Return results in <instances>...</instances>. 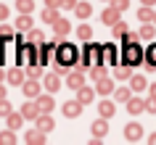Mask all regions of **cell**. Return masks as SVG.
<instances>
[{
  "instance_id": "4dcf8cb0",
  "label": "cell",
  "mask_w": 156,
  "mask_h": 145,
  "mask_svg": "<svg viewBox=\"0 0 156 145\" xmlns=\"http://www.w3.org/2000/svg\"><path fill=\"white\" fill-rule=\"evenodd\" d=\"M16 8H19V13H32L34 3H32V0H16Z\"/></svg>"
},
{
  "instance_id": "ee69618b",
  "label": "cell",
  "mask_w": 156,
  "mask_h": 145,
  "mask_svg": "<svg viewBox=\"0 0 156 145\" xmlns=\"http://www.w3.org/2000/svg\"><path fill=\"white\" fill-rule=\"evenodd\" d=\"M74 5H77V0H61V5H58V8H64V11H72Z\"/></svg>"
},
{
  "instance_id": "7a4b0ae2",
  "label": "cell",
  "mask_w": 156,
  "mask_h": 145,
  "mask_svg": "<svg viewBox=\"0 0 156 145\" xmlns=\"http://www.w3.org/2000/svg\"><path fill=\"white\" fill-rule=\"evenodd\" d=\"M77 58H80V50L74 48L72 42H58V45H56V53H53V61H58V64H64L66 69H72V66L77 64Z\"/></svg>"
},
{
  "instance_id": "9a60e30c",
  "label": "cell",
  "mask_w": 156,
  "mask_h": 145,
  "mask_svg": "<svg viewBox=\"0 0 156 145\" xmlns=\"http://www.w3.org/2000/svg\"><path fill=\"white\" fill-rule=\"evenodd\" d=\"M119 19H122V11H116L114 5H111V8H106V11H103V13H101V21H103V24H106V26L116 24Z\"/></svg>"
},
{
  "instance_id": "277c9868",
  "label": "cell",
  "mask_w": 156,
  "mask_h": 145,
  "mask_svg": "<svg viewBox=\"0 0 156 145\" xmlns=\"http://www.w3.org/2000/svg\"><path fill=\"white\" fill-rule=\"evenodd\" d=\"M116 61H119V50H116L114 42H106V45H101V64L116 66Z\"/></svg>"
},
{
  "instance_id": "d6a6232c",
  "label": "cell",
  "mask_w": 156,
  "mask_h": 145,
  "mask_svg": "<svg viewBox=\"0 0 156 145\" xmlns=\"http://www.w3.org/2000/svg\"><path fill=\"white\" fill-rule=\"evenodd\" d=\"M138 19L143 21V24H148V21L154 19V11H151V5H143V8L138 11Z\"/></svg>"
},
{
  "instance_id": "b9f144b4",
  "label": "cell",
  "mask_w": 156,
  "mask_h": 145,
  "mask_svg": "<svg viewBox=\"0 0 156 145\" xmlns=\"http://www.w3.org/2000/svg\"><path fill=\"white\" fill-rule=\"evenodd\" d=\"M108 3H114L116 11H127L130 8V0H108Z\"/></svg>"
},
{
  "instance_id": "f35d334b",
  "label": "cell",
  "mask_w": 156,
  "mask_h": 145,
  "mask_svg": "<svg viewBox=\"0 0 156 145\" xmlns=\"http://www.w3.org/2000/svg\"><path fill=\"white\" fill-rule=\"evenodd\" d=\"M111 92H114L116 100H127V98L132 95V90H130V87H119V90H111Z\"/></svg>"
},
{
  "instance_id": "4316f807",
  "label": "cell",
  "mask_w": 156,
  "mask_h": 145,
  "mask_svg": "<svg viewBox=\"0 0 156 145\" xmlns=\"http://www.w3.org/2000/svg\"><path fill=\"white\" fill-rule=\"evenodd\" d=\"M72 11L77 13V19H87V16L93 13V8H90V5H87V3H80V0H77V5H74Z\"/></svg>"
},
{
  "instance_id": "44dd1931",
  "label": "cell",
  "mask_w": 156,
  "mask_h": 145,
  "mask_svg": "<svg viewBox=\"0 0 156 145\" xmlns=\"http://www.w3.org/2000/svg\"><path fill=\"white\" fill-rule=\"evenodd\" d=\"M146 87H148V79H146V77H140V74L132 77V74H130V90H132V92H143Z\"/></svg>"
},
{
  "instance_id": "3957f363",
  "label": "cell",
  "mask_w": 156,
  "mask_h": 145,
  "mask_svg": "<svg viewBox=\"0 0 156 145\" xmlns=\"http://www.w3.org/2000/svg\"><path fill=\"white\" fill-rule=\"evenodd\" d=\"M122 61L127 66H138V64H143V48H140L138 42H124V53H122Z\"/></svg>"
},
{
  "instance_id": "bcb514c9",
  "label": "cell",
  "mask_w": 156,
  "mask_h": 145,
  "mask_svg": "<svg viewBox=\"0 0 156 145\" xmlns=\"http://www.w3.org/2000/svg\"><path fill=\"white\" fill-rule=\"evenodd\" d=\"M5 19H8V5L0 3V21H5Z\"/></svg>"
},
{
  "instance_id": "7402d4cb",
  "label": "cell",
  "mask_w": 156,
  "mask_h": 145,
  "mask_svg": "<svg viewBox=\"0 0 156 145\" xmlns=\"http://www.w3.org/2000/svg\"><path fill=\"white\" fill-rule=\"evenodd\" d=\"M77 92V100L82 105H87V103H93V87H87V85H82L80 90H74Z\"/></svg>"
},
{
  "instance_id": "7bdbcfd3",
  "label": "cell",
  "mask_w": 156,
  "mask_h": 145,
  "mask_svg": "<svg viewBox=\"0 0 156 145\" xmlns=\"http://www.w3.org/2000/svg\"><path fill=\"white\" fill-rule=\"evenodd\" d=\"M53 71H56V74H58V77H64V74H66V71H69V69H66V66H64V64H58V61H56V64H53Z\"/></svg>"
},
{
  "instance_id": "484cf974",
  "label": "cell",
  "mask_w": 156,
  "mask_h": 145,
  "mask_svg": "<svg viewBox=\"0 0 156 145\" xmlns=\"http://www.w3.org/2000/svg\"><path fill=\"white\" fill-rule=\"evenodd\" d=\"M5 79H8V85H21V82H24V71H21V69H11L8 74H5Z\"/></svg>"
},
{
  "instance_id": "6da1fadb",
  "label": "cell",
  "mask_w": 156,
  "mask_h": 145,
  "mask_svg": "<svg viewBox=\"0 0 156 145\" xmlns=\"http://www.w3.org/2000/svg\"><path fill=\"white\" fill-rule=\"evenodd\" d=\"M95 64H101V45H93L90 40H85V48L80 53V58H77V69L85 71V69H90Z\"/></svg>"
},
{
  "instance_id": "7c38bea8",
  "label": "cell",
  "mask_w": 156,
  "mask_h": 145,
  "mask_svg": "<svg viewBox=\"0 0 156 145\" xmlns=\"http://www.w3.org/2000/svg\"><path fill=\"white\" fill-rule=\"evenodd\" d=\"M34 121H37V129H40V132H45V135H48V132H53V127H56V121H53V116H50V113H40Z\"/></svg>"
},
{
  "instance_id": "ba28073f",
  "label": "cell",
  "mask_w": 156,
  "mask_h": 145,
  "mask_svg": "<svg viewBox=\"0 0 156 145\" xmlns=\"http://www.w3.org/2000/svg\"><path fill=\"white\" fill-rule=\"evenodd\" d=\"M64 77H66V85H69V87H72V90H80V87H82V85H85V74L80 71V69H74V71H72V69H69V71H66Z\"/></svg>"
},
{
  "instance_id": "836d02e7",
  "label": "cell",
  "mask_w": 156,
  "mask_h": 145,
  "mask_svg": "<svg viewBox=\"0 0 156 145\" xmlns=\"http://www.w3.org/2000/svg\"><path fill=\"white\" fill-rule=\"evenodd\" d=\"M77 37H80V40H90V37H93V29L87 24H80V26H77Z\"/></svg>"
},
{
  "instance_id": "ffe728a7",
  "label": "cell",
  "mask_w": 156,
  "mask_h": 145,
  "mask_svg": "<svg viewBox=\"0 0 156 145\" xmlns=\"http://www.w3.org/2000/svg\"><path fill=\"white\" fill-rule=\"evenodd\" d=\"M98 113L103 116V119H111L116 113V105H114V100H101L98 103Z\"/></svg>"
},
{
  "instance_id": "c3c4849f",
  "label": "cell",
  "mask_w": 156,
  "mask_h": 145,
  "mask_svg": "<svg viewBox=\"0 0 156 145\" xmlns=\"http://www.w3.org/2000/svg\"><path fill=\"white\" fill-rule=\"evenodd\" d=\"M45 5H48V8H58V5H61V0H45Z\"/></svg>"
},
{
  "instance_id": "cb8c5ba5",
  "label": "cell",
  "mask_w": 156,
  "mask_h": 145,
  "mask_svg": "<svg viewBox=\"0 0 156 145\" xmlns=\"http://www.w3.org/2000/svg\"><path fill=\"white\" fill-rule=\"evenodd\" d=\"M16 29L19 32H29V29H32V13H21V16L16 19Z\"/></svg>"
},
{
  "instance_id": "f6af8a7d",
  "label": "cell",
  "mask_w": 156,
  "mask_h": 145,
  "mask_svg": "<svg viewBox=\"0 0 156 145\" xmlns=\"http://www.w3.org/2000/svg\"><path fill=\"white\" fill-rule=\"evenodd\" d=\"M146 111L156 113V98H148V100H146Z\"/></svg>"
},
{
  "instance_id": "f907efd6",
  "label": "cell",
  "mask_w": 156,
  "mask_h": 145,
  "mask_svg": "<svg viewBox=\"0 0 156 145\" xmlns=\"http://www.w3.org/2000/svg\"><path fill=\"white\" fill-rule=\"evenodd\" d=\"M140 3H143V5H154L156 0H140Z\"/></svg>"
},
{
  "instance_id": "60d3db41",
  "label": "cell",
  "mask_w": 156,
  "mask_h": 145,
  "mask_svg": "<svg viewBox=\"0 0 156 145\" xmlns=\"http://www.w3.org/2000/svg\"><path fill=\"white\" fill-rule=\"evenodd\" d=\"M11 111H13V108H11V103L5 100V98H0V116H8Z\"/></svg>"
},
{
  "instance_id": "f1b7e54d",
  "label": "cell",
  "mask_w": 156,
  "mask_h": 145,
  "mask_svg": "<svg viewBox=\"0 0 156 145\" xmlns=\"http://www.w3.org/2000/svg\"><path fill=\"white\" fill-rule=\"evenodd\" d=\"M58 16H61V13H58V8H45V11H42V21H45V24H53Z\"/></svg>"
},
{
  "instance_id": "f546056e",
  "label": "cell",
  "mask_w": 156,
  "mask_h": 145,
  "mask_svg": "<svg viewBox=\"0 0 156 145\" xmlns=\"http://www.w3.org/2000/svg\"><path fill=\"white\" fill-rule=\"evenodd\" d=\"M0 143H3V145L16 143V132H13V129H3V132H0Z\"/></svg>"
},
{
  "instance_id": "2e32d148",
  "label": "cell",
  "mask_w": 156,
  "mask_h": 145,
  "mask_svg": "<svg viewBox=\"0 0 156 145\" xmlns=\"http://www.w3.org/2000/svg\"><path fill=\"white\" fill-rule=\"evenodd\" d=\"M53 32H56V37H64V34H69V32H72V24H69V19L58 16L56 21H53Z\"/></svg>"
},
{
  "instance_id": "e0dca14e",
  "label": "cell",
  "mask_w": 156,
  "mask_h": 145,
  "mask_svg": "<svg viewBox=\"0 0 156 145\" xmlns=\"http://www.w3.org/2000/svg\"><path fill=\"white\" fill-rule=\"evenodd\" d=\"M111 90H114V79H108V77L95 79V92L98 95H111Z\"/></svg>"
},
{
  "instance_id": "d590c367",
  "label": "cell",
  "mask_w": 156,
  "mask_h": 145,
  "mask_svg": "<svg viewBox=\"0 0 156 145\" xmlns=\"http://www.w3.org/2000/svg\"><path fill=\"white\" fill-rule=\"evenodd\" d=\"M111 26H114V37H124V34H127V29H130V26L124 24L122 19H119L116 24H111Z\"/></svg>"
},
{
  "instance_id": "8fae6325",
  "label": "cell",
  "mask_w": 156,
  "mask_h": 145,
  "mask_svg": "<svg viewBox=\"0 0 156 145\" xmlns=\"http://www.w3.org/2000/svg\"><path fill=\"white\" fill-rule=\"evenodd\" d=\"M40 79H42V85H45L48 92H58V90H61V77H58L56 71L45 74V77H40Z\"/></svg>"
},
{
  "instance_id": "d6986e66",
  "label": "cell",
  "mask_w": 156,
  "mask_h": 145,
  "mask_svg": "<svg viewBox=\"0 0 156 145\" xmlns=\"http://www.w3.org/2000/svg\"><path fill=\"white\" fill-rule=\"evenodd\" d=\"M143 61H146L148 71H154V69H156V42H151L148 50H143Z\"/></svg>"
},
{
  "instance_id": "d4e9b609",
  "label": "cell",
  "mask_w": 156,
  "mask_h": 145,
  "mask_svg": "<svg viewBox=\"0 0 156 145\" xmlns=\"http://www.w3.org/2000/svg\"><path fill=\"white\" fill-rule=\"evenodd\" d=\"M5 121H8V129H13V132H16V129L24 124V116H21V113H16V111H11L8 116H5Z\"/></svg>"
},
{
  "instance_id": "ac0fdd59",
  "label": "cell",
  "mask_w": 156,
  "mask_h": 145,
  "mask_svg": "<svg viewBox=\"0 0 156 145\" xmlns=\"http://www.w3.org/2000/svg\"><path fill=\"white\" fill-rule=\"evenodd\" d=\"M124 137H127L130 143H138L140 137H143V127H140V124H135V121H132V124H127V127H124Z\"/></svg>"
},
{
  "instance_id": "1f68e13d",
  "label": "cell",
  "mask_w": 156,
  "mask_h": 145,
  "mask_svg": "<svg viewBox=\"0 0 156 145\" xmlns=\"http://www.w3.org/2000/svg\"><path fill=\"white\" fill-rule=\"evenodd\" d=\"M130 66H127V64H124V66H114V77H116V79H130Z\"/></svg>"
},
{
  "instance_id": "83f0119b",
  "label": "cell",
  "mask_w": 156,
  "mask_h": 145,
  "mask_svg": "<svg viewBox=\"0 0 156 145\" xmlns=\"http://www.w3.org/2000/svg\"><path fill=\"white\" fill-rule=\"evenodd\" d=\"M138 37H143V40H154L156 37V26L148 21V24H143L140 26V32H138Z\"/></svg>"
},
{
  "instance_id": "11a10c76",
  "label": "cell",
  "mask_w": 156,
  "mask_h": 145,
  "mask_svg": "<svg viewBox=\"0 0 156 145\" xmlns=\"http://www.w3.org/2000/svg\"><path fill=\"white\" fill-rule=\"evenodd\" d=\"M103 3H108V0H103Z\"/></svg>"
},
{
  "instance_id": "4fadbf2b",
  "label": "cell",
  "mask_w": 156,
  "mask_h": 145,
  "mask_svg": "<svg viewBox=\"0 0 156 145\" xmlns=\"http://www.w3.org/2000/svg\"><path fill=\"white\" fill-rule=\"evenodd\" d=\"M90 132H93V137H95V140H103V137H106V132H108V121L103 119V116H101L98 121H93Z\"/></svg>"
},
{
  "instance_id": "8992f818",
  "label": "cell",
  "mask_w": 156,
  "mask_h": 145,
  "mask_svg": "<svg viewBox=\"0 0 156 145\" xmlns=\"http://www.w3.org/2000/svg\"><path fill=\"white\" fill-rule=\"evenodd\" d=\"M34 103H37L40 113H53V108H56V100H53V92H48V95H37V98H34Z\"/></svg>"
},
{
  "instance_id": "9c48e42d",
  "label": "cell",
  "mask_w": 156,
  "mask_h": 145,
  "mask_svg": "<svg viewBox=\"0 0 156 145\" xmlns=\"http://www.w3.org/2000/svg\"><path fill=\"white\" fill-rule=\"evenodd\" d=\"M21 116H24V121H34L37 119V116H40V108H37V103H34V100H29V98H27V103L21 105Z\"/></svg>"
},
{
  "instance_id": "8d00e7d4",
  "label": "cell",
  "mask_w": 156,
  "mask_h": 145,
  "mask_svg": "<svg viewBox=\"0 0 156 145\" xmlns=\"http://www.w3.org/2000/svg\"><path fill=\"white\" fill-rule=\"evenodd\" d=\"M0 37L5 42H11L13 40V26H8V24H0Z\"/></svg>"
},
{
  "instance_id": "52a82bcc",
  "label": "cell",
  "mask_w": 156,
  "mask_h": 145,
  "mask_svg": "<svg viewBox=\"0 0 156 145\" xmlns=\"http://www.w3.org/2000/svg\"><path fill=\"white\" fill-rule=\"evenodd\" d=\"M124 103H127V111H130L132 116H138V113L146 111V100H143V98H138V92H135V95H130Z\"/></svg>"
},
{
  "instance_id": "816d5d0a",
  "label": "cell",
  "mask_w": 156,
  "mask_h": 145,
  "mask_svg": "<svg viewBox=\"0 0 156 145\" xmlns=\"http://www.w3.org/2000/svg\"><path fill=\"white\" fill-rule=\"evenodd\" d=\"M0 98H5V87L3 85H0Z\"/></svg>"
},
{
  "instance_id": "681fc988",
  "label": "cell",
  "mask_w": 156,
  "mask_h": 145,
  "mask_svg": "<svg viewBox=\"0 0 156 145\" xmlns=\"http://www.w3.org/2000/svg\"><path fill=\"white\" fill-rule=\"evenodd\" d=\"M148 143H151V145H156V132H154L151 137H148Z\"/></svg>"
},
{
  "instance_id": "f5cc1de1",
  "label": "cell",
  "mask_w": 156,
  "mask_h": 145,
  "mask_svg": "<svg viewBox=\"0 0 156 145\" xmlns=\"http://www.w3.org/2000/svg\"><path fill=\"white\" fill-rule=\"evenodd\" d=\"M3 79H5V74H3V69H0V82H3Z\"/></svg>"
},
{
  "instance_id": "5b68a950",
  "label": "cell",
  "mask_w": 156,
  "mask_h": 145,
  "mask_svg": "<svg viewBox=\"0 0 156 145\" xmlns=\"http://www.w3.org/2000/svg\"><path fill=\"white\" fill-rule=\"evenodd\" d=\"M56 45L58 42H45L42 40L37 45V64H48L50 58H53V53H56Z\"/></svg>"
},
{
  "instance_id": "30bf717a",
  "label": "cell",
  "mask_w": 156,
  "mask_h": 145,
  "mask_svg": "<svg viewBox=\"0 0 156 145\" xmlns=\"http://www.w3.org/2000/svg\"><path fill=\"white\" fill-rule=\"evenodd\" d=\"M19 87L24 90V95L29 98V100H34V98L40 95V82H37V79H29V77H27V82H21Z\"/></svg>"
},
{
  "instance_id": "e575fe53",
  "label": "cell",
  "mask_w": 156,
  "mask_h": 145,
  "mask_svg": "<svg viewBox=\"0 0 156 145\" xmlns=\"http://www.w3.org/2000/svg\"><path fill=\"white\" fill-rule=\"evenodd\" d=\"M27 37H29V40H27V42H32V45H40V42H42V37H45V34H42L40 29H29V34H27Z\"/></svg>"
},
{
  "instance_id": "74e56055",
  "label": "cell",
  "mask_w": 156,
  "mask_h": 145,
  "mask_svg": "<svg viewBox=\"0 0 156 145\" xmlns=\"http://www.w3.org/2000/svg\"><path fill=\"white\" fill-rule=\"evenodd\" d=\"M27 77H29V79H40L42 77V69L37 64H29V69H27Z\"/></svg>"
},
{
  "instance_id": "db71d44e",
  "label": "cell",
  "mask_w": 156,
  "mask_h": 145,
  "mask_svg": "<svg viewBox=\"0 0 156 145\" xmlns=\"http://www.w3.org/2000/svg\"><path fill=\"white\" fill-rule=\"evenodd\" d=\"M151 21H154V24H156V11H154V19H151Z\"/></svg>"
},
{
  "instance_id": "5bb4252c",
  "label": "cell",
  "mask_w": 156,
  "mask_h": 145,
  "mask_svg": "<svg viewBox=\"0 0 156 145\" xmlns=\"http://www.w3.org/2000/svg\"><path fill=\"white\" fill-rule=\"evenodd\" d=\"M82 113V103L74 98V100H66L64 103V116H69V119H74V116H80Z\"/></svg>"
},
{
  "instance_id": "ab89813d",
  "label": "cell",
  "mask_w": 156,
  "mask_h": 145,
  "mask_svg": "<svg viewBox=\"0 0 156 145\" xmlns=\"http://www.w3.org/2000/svg\"><path fill=\"white\" fill-rule=\"evenodd\" d=\"M90 77H93V79H101V77H106V69H103L101 64L90 66Z\"/></svg>"
},
{
  "instance_id": "7dc6e473",
  "label": "cell",
  "mask_w": 156,
  "mask_h": 145,
  "mask_svg": "<svg viewBox=\"0 0 156 145\" xmlns=\"http://www.w3.org/2000/svg\"><path fill=\"white\" fill-rule=\"evenodd\" d=\"M146 90H148V98H156V82H154V85H148Z\"/></svg>"
},
{
  "instance_id": "603a6c76",
  "label": "cell",
  "mask_w": 156,
  "mask_h": 145,
  "mask_svg": "<svg viewBox=\"0 0 156 145\" xmlns=\"http://www.w3.org/2000/svg\"><path fill=\"white\" fill-rule=\"evenodd\" d=\"M24 140H27V143H32V145H42V143H45V132H40V129H27Z\"/></svg>"
}]
</instances>
